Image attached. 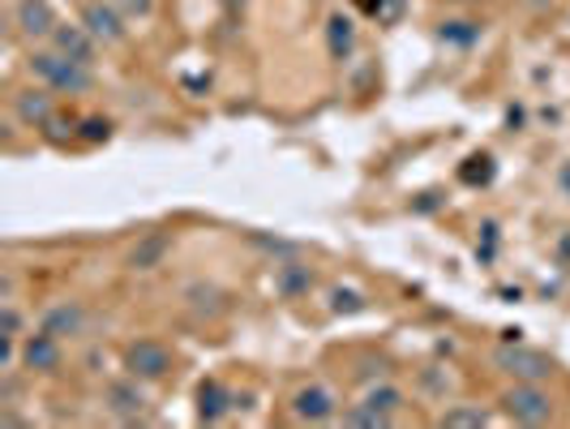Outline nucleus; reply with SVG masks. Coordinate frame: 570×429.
<instances>
[{"label":"nucleus","mask_w":570,"mask_h":429,"mask_svg":"<svg viewBox=\"0 0 570 429\" xmlns=\"http://www.w3.org/2000/svg\"><path fill=\"white\" fill-rule=\"evenodd\" d=\"M125 373L142 378V382H159L171 373V348L164 340H134L125 348Z\"/></svg>","instance_id":"6"},{"label":"nucleus","mask_w":570,"mask_h":429,"mask_svg":"<svg viewBox=\"0 0 570 429\" xmlns=\"http://www.w3.org/2000/svg\"><path fill=\"white\" fill-rule=\"evenodd\" d=\"M326 52H331V60H352V52H356V18L352 13H343V9H335L331 18H326Z\"/></svg>","instance_id":"13"},{"label":"nucleus","mask_w":570,"mask_h":429,"mask_svg":"<svg viewBox=\"0 0 570 429\" xmlns=\"http://www.w3.org/2000/svg\"><path fill=\"white\" fill-rule=\"evenodd\" d=\"M39 326L57 340H78V335H86V305L82 301H57L43 310Z\"/></svg>","instance_id":"12"},{"label":"nucleus","mask_w":570,"mask_h":429,"mask_svg":"<svg viewBox=\"0 0 570 429\" xmlns=\"http://www.w3.org/2000/svg\"><path fill=\"white\" fill-rule=\"evenodd\" d=\"M65 365V340L48 335L43 326L22 340V370L27 373H60Z\"/></svg>","instance_id":"8"},{"label":"nucleus","mask_w":570,"mask_h":429,"mask_svg":"<svg viewBox=\"0 0 570 429\" xmlns=\"http://www.w3.org/2000/svg\"><path fill=\"white\" fill-rule=\"evenodd\" d=\"M481 35H485V22H472V18H451V22H442V30H438V39L442 43H455V48L481 43Z\"/></svg>","instance_id":"17"},{"label":"nucleus","mask_w":570,"mask_h":429,"mask_svg":"<svg viewBox=\"0 0 570 429\" xmlns=\"http://www.w3.org/2000/svg\"><path fill=\"white\" fill-rule=\"evenodd\" d=\"M232 403H236V396H232L219 378H206V382H198V417H202V421L219 426V421L228 417Z\"/></svg>","instance_id":"14"},{"label":"nucleus","mask_w":570,"mask_h":429,"mask_svg":"<svg viewBox=\"0 0 570 429\" xmlns=\"http://www.w3.org/2000/svg\"><path fill=\"white\" fill-rule=\"evenodd\" d=\"M309 284H314V271H305V266H279V275H275V287L284 296H296V292H305Z\"/></svg>","instance_id":"21"},{"label":"nucleus","mask_w":570,"mask_h":429,"mask_svg":"<svg viewBox=\"0 0 570 429\" xmlns=\"http://www.w3.org/2000/svg\"><path fill=\"white\" fill-rule=\"evenodd\" d=\"M27 69L35 82H43L48 90H57V95H90V90H95V69L69 60L65 52H57L52 43L30 48Z\"/></svg>","instance_id":"1"},{"label":"nucleus","mask_w":570,"mask_h":429,"mask_svg":"<svg viewBox=\"0 0 570 429\" xmlns=\"http://www.w3.org/2000/svg\"><path fill=\"white\" fill-rule=\"evenodd\" d=\"M13 116H18L27 129H43V125L57 116V90H48L43 82L18 90V95H13Z\"/></svg>","instance_id":"10"},{"label":"nucleus","mask_w":570,"mask_h":429,"mask_svg":"<svg viewBox=\"0 0 570 429\" xmlns=\"http://www.w3.org/2000/svg\"><path fill=\"white\" fill-rule=\"evenodd\" d=\"M331 296H335V305H331L335 314H343V310H347V314H356V310H361V296H356V292H343V287H335Z\"/></svg>","instance_id":"24"},{"label":"nucleus","mask_w":570,"mask_h":429,"mask_svg":"<svg viewBox=\"0 0 570 429\" xmlns=\"http://www.w3.org/2000/svg\"><path fill=\"white\" fill-rule=\"evenodd\" d=\"M438 426L442 429H481V426H489V412L468 408V403H455V408H446V412L438 417Z\"/></svg>","instance_id":"19"},{"label":"nucleus","mask_w":570,"mask_h":429,"mask_svg":"<svg viewBox=\"0 0 570 429\" xmlns=\"http://www.w3.org/2000/svg\"><path fill=\"white\" fill-rule=\"evenodd\" d=\"M0 340H27V318H22V310L9 296L0 305Z\"/></svg>","instance_id":"20"},{"label":"nucleus","mask_w":570,"mask_h":429,"mask_svg":"<svg viewBox=\"0 0 570 429\" xmlns=\"http://www.w3.org/2000/svg\"><path fill=\"white\" fill-rule=\"evenodd\" d=\"M476 164H481V176L489 181V172H493V159H489V155H476ZM463 181H472V185H476V168H463Z\"/></svg>","instance_id":"25"},{"label":"nucleus","mask_w":570,"mask_h":429,"mask_svg":"<svg viewBox=\"0 0 570 429\" xmlns=\"http://www.w3.org/2000/svg\"><path fill=\"white\" fill-rule=\"evenodd\" d=\"M168 250H171L168 232H146L142 241L129 250V271H155V266H164Z\"/></svg>","instance_id":"15"},{"label":"nucleus","mask_w":570,"mask_h":429,"mask_svg":"<svg viewBox=\"0 0 570 429\" xmlns=\"http://www.w3.org/2000/svg\"><path fill=\"white\" fill-rule=\"evenodd\" d=\"M48 43H52L57 52H65L69 60H78V65H90V69H95V60H99V48H104V43H99V39H95V35L82 27V22H60L57 35H52Z\"/></svg>","instance_id":"11"},{"label":"nucleus","mask_w":570,"mask_h":429,"mask_svg":"<svg viewBox=\"0 0 570 429\" xmlns=\"http://www.w3.org/2000/svg\"><path fill=\"white\" fill-rule=\"evenodd\" d=\"M292 417L301 426H331L340 421V400L326 382H305L296 396H292Z\"/></svg>","instance_id":"5"},{"label":"nucleus","mask_w":570,"mask_h":429,"mask_svg":"<svg viewBox=\"0 0 570 429\" xmlns=\"http://www.w3.org/2000/svg\"><path fill=\"white\" fill-rule=\"evenodd\" d=\"M498 403H502V417L514 426H549L553 421V396L541 382H511Z\"/></svg>","instance_id":"2"},{"label":"nucleus","mask_w":570,"mask_h":429,"mask_svg":"<svg viewBox=\"0 0 570 429\" xmlns=\"http://www.w3.org/2000/svg\"><path fill=\"white\" fill-rule=\"evenodd\" d=\"M146 403H150V396L142 391V378H116L112 387L104 391V408L112 412L116 421H138L146 412Z\"/></svg>","instance_id":"9"},{"label":"nucleus","mask_w":570,"mask_h":429,"mask_svg":"<svg viewBox=\"0 0 570 429\" xmlns=\"http://www.w3.org/2000/svg\"><path fill=\"white\" fill-rule=\"evenodd\" d=\"M60 27V13L52 0H13V30L27 39L30 48L48 43Z\"/></svg>","instance_id":"3"},{"label":"nucleus","mask_w":570,"mask_h":429,"mask_svg":"<svg viewBox=\"0 0 570 429\" xmlns=\"http://www.w3.org/2000/svg\"><path fill=\"white\" fill-rule=\"evenodd\" d=\"M340 426H352V429H382V426H391V417H386V412H377L373 403L356 400V403H347V408L340 412Z\"/></svg>","instance_id":"18"},{"label":"nucleus","mask_w":570,"mask_h":429,"mask_svg":"<svg viewBox=\"0 0 570 429\" xmlns=\"http://www.w3.org/2000/svg\"><path fill=\"white\" fill-rule=\"evenodd\" d=\"M78 138L82 143H108L112 138V120L108 116H86V120H78Z\"/></svg>","instance_id":"22"},{"label":"nucleus","mask_w":570,"mask_h":429,"mask_svg":"<svg viewBox=\"0 0 570 429\" xmlns=\"http://www.w3.org/2000/svg\"><path fill=\"white\" fill-rule=\"evenodd\" d=\"M455 4H468V0H455Z\"/></svg>","instance_id":"26"},{"label":"nucleus","mask_w":570,"mask_h":429,"mask_svg":"<svg viewBox=\"0 0 570 429\" xmlns=\"http://www.w3.org/2000/svg\"><path fill=\"white\" fill-rule=\"evenodd\" d=\"M112 4L129 18V22H146V18L155 13V0H112Z\"/></svg>","instance_id":"23"},{"label":"nucleus","mask_w":570,"mask_h":429,"mask_svg":"<svg viewBox=\"0 0 570 429\" xmlns=\"http://www.w3.org/2000/svg\"><path fill=\"white\" fill-rule=\"evenodd\" d=\"M493 365L507 373L511 382H544V378H553V361L544 352H537V348H498Z\"/></svg>","instance_id":"7"},{"label":"nucleus","mask_w":570,"mask_h":429,"mask_svg":"<svg viewBox=\"0 0 570 429\" xmlns=\"http://www.w3.org/2000/svg\"><path fill=\"white\" fill-rule=\"evenodd\" d=\"M104 48H120L129 43V18L116 9L112 0H86L82 4V18H78Z\"/></svg>","instance_id":"4"},{"label":"nucleus","mask_w":570,"mask_h":429,"mask_svg":"<svg viewBox=\"0 0 570 429\" xmlns=\"http://www.w3.org/2000/svg\"><path fill=\"white\" fill-rule=\"evenodd\" d=\"M361 400L373 403L377 412H386V417L395 421V417L403 412V403H407V396H403V387H395V382H386V378H382V382H373Z\"/></svg>","instance_id":"16"}]
</instances>
